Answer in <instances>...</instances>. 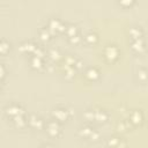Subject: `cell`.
<instances>
[{
  "instance_id": "obj_3",
  "label": "cell",
  "mask_w": 148,
  "mask_h": 148,
  "mask_svg": "<svg viewBox=\"0 0 148 148\" xmlns=\"http://www.w3.org/2000/svg\"><path fill=\"white\" fill-rule=\"evenodd\" d=\"M43 131L50 139H59L62 135V124L50 118L45 120V126Z\"/></svg>"
},
{
  "instance_id": "obj_4",
  "label": "cell",
  "mask_w": 148,
  "mask_h": 148,
  "mask_svg": "<svg viewBox=\"0 0 148 148\" xmlns=\"http://www.w3.org/2000/svg\"><path fill=\"white\" fill-rule=\"evenodd\" d=\"M45 27L52 32L53 36L64 35V31H65V28H66V22L62 21L58 16H50L46 21Z\"/></svg>"
},
{
  "instance_id": "obj_13",
  "label": "cell",
  "mask_w": 148,
  "mask_h": 148,
  "mask_svg": "<svg viewBox=\"0 0 148 148\" xmlns=\"http://www.w3.org/2000/svg\"><path fill=\"white\" fill-rule=\"evenodd\" d=\"M105 146L108 148H126L127 142L119 135H110L105 139Z\"/></svg>"
},
{
  "instance_id": "obj_7",
  "label": "cell",
  "mask_w": 148,
  "mask_h": 148,
  "mask_svg": "<svg viewBox=\"0 0 148 148\" xmlns=\"http://www.w3.org/2000/svg\"><path fill=\"white\" fill-rule=\"evenodd\" d=\"M82 75L88 82H97L102 76V72L96 66H87L83 68Z\"/></svg>"
},
{
  "instance_id": "obj_26",
  "label": "cell",
  "mask_w": 148,
  "mask_h": 148,
  "mask_svg": "<svg viewBox=\"0 0 148 148\" xmlns=\"http://www.w3.org/2000/svg\"><path fill=\"white\" fill-rule=\"evenodd\" d=\"M101 136H102V134H101L99 130H97L96 127H94L92 132L90 133V135L88 138V141H90V142H97V141L101 140Z\"/></svg>"
},
{
  "instance_id": "obj_28",
  "label": "cell",
  "mask_w": 148,
  "mask_h": 148,
  "mask_svg": "<svg viewBox=\"0 0 148 148\" xmlns=\"http://www.w3.org/2000/svg\"><path fill=\"white\" fill-rule=\"evenodd\" d=\"M7 73H8V69L6 67V65L3 62H0V80L3 81L5 77L7 76Z\"/></svg>"
},
{
  "instance_id": "obj_24",
  "label": "cell",
  "mask_w": 148,
  "mask_h": 148,
  "mask_svg": "<svg viewBox=\"0 0 148 148\" xmlns=\"http://www.w3.org/2000/svg\"><path fill=\"white\" fill-rule=\"evenodd\" d=\"M76 73H79L74 67H62V75L67 80H73L76 76Z\"/></svg>"
},
{
  "instance_id": "obj_9",
  "label": "cell",
  "mask_w": 148,
  "mask_h": 148,
  "mask_svg": "<svg viewBox=\"0 0 148 148\" xmlns=\"http://www.w3.org/2000/svg\"><path fill=\"white\" fill-rule=\"evenodd\" d=\"M127 120L130 121V124L132 125V127H138L141 126L145 121V114L143 111L141 109H133L130 111Z\"/></svg>"
},
{
  "instance_id": "obj_12",
  "label": "cell",
  "mask_w": 148,
  "mask_h": 148,
  "mask_svg": "<svg viewBox=\"0 0 148 148\" xmlns=\"http://www.w3.org/2000/svg\"><path fill=\"white\" fill-rule=\"evenodd\" d=\"M130 49L134 54L142 56L146 52V39L143 38H138V39H132L130 40Z\"/></svg>"
},
{
  "instance_id": "obj_10",
  "label": "cell",
  "mask_w": 148,
  "mask_h": 148,
  "mask_svg": "<svg viewBox=\"0 0 148 148\" xmlns=\"http://www.w3.org/2000/svg\"><path fill=\"white\" fill-rule=\"evenodd\" d=\"M28 62H29V66L31 69L37 71V72H43L46 68L47 60H46V58H42V57H37V56L31 54L28 58Z\"/></svg>"
},
{
  "instance_id": "obj_8",
  "label": "cell",
  "mask_w": 148,
  "mask_h": 148,
  "mask_svg": "<svg viewBox=\"0 0 148 148\" xmlns=\"http://www.w3.org/2000/svg\"><path fill=\"white\" fill-rule=\"evenodd\" d=\"M92 109H94V123H97L101 125L109 123L111 114L106 109L101 108V106H95Z\"/></svg>"
},
{
  "instance_id": "obj_22",
  "label": "cell",
  "mask_w": 148,
  "mask_h": 148,
  "mask_svg": "<svg viewBox=\"0 0 148 148\" xmlns=\"http://www.w3.org/2000/svg\"><path fill=\"white\" fill-rule=\"evenodd\" d=\"M135 79L140 84H145L147 82V68L145 66H141L135 72Z\"/></svg>"
},
{
  "instance_id": "obj_5",
  "label": "cell",
  "mask_w": 148,
  "mask_h": 148,
  "mask_svg": "<svg viewBox=\"0 0 148 148\" xmlns=\"http://www.w3.org/2000/svg\"><path fill=\"white\" fill-rule=\"evenodd\" d=\"M3 113L8 119H10V118H14L20 114H25L27 110L18 102H9L3 106Z\"/></svg>"
},
{
  "instance_id": "obj_30",
  "label": "cell",
  "mask_w": 148,
  "mask_h": 148,
  "mask_svg": "<svg viewBox=\"0 0 148 148\" xmlns=\"http://www.w3.org/2000/svg\"><path fill=\"white\" fill-rule=\"evenodd\" d=\"M38 148H56L51 142H43Z\"/></svg>"
},
{
  "instance_id": "obj_23",
  "label": "cell",
  "mask_w": 148,
  "mask_h": 148,
  "mask_svg": "<svg viewBox=\"0 0 148 148\" xmlns=\"http://www.w3.org/2000/svg\"><path fill=\"white\" fill-rule=\"evenodd\" d=\"M131 128H133V127H132V125L130 124V121L127 120V118H126V119H120V120H118V123H117V125H116V130H117L119 133L127 132V131L131 130Z\"/></svg>"
},
{
  "instance_id": "obj_18",
  "label": "cell",
  "mask_w": 148,
  "mask_h": 148,
  "mask_svg": "<svg viewBox=\"0 0 148 148\" xmlns=\"http://www.w3.org/2000/svg\"><path fill=\"white\" fill-rule=\"evenodd\" d=\"M98 39H99L98 34L96 31H94V30H89L84 35H82V43L86 44V45H89V46L97 44Z\"/></svg>"
},
{
  "instance_id": "obj_21",
  "label": "cell",
  "mask_w": 148,
  "mask_h": 148,
  "mask_svg": "<svg viewBox=\"0 0 148 148\" xmlns=\"http://www.w3.org/2000/svg\"><path fill=\"white\" fill-rule=\"evenodd\" d=\"M12 51V42L7 38L0 37V56H7Z\"/></svg>"
},
{
  "instance_id": "obj_25",
  "label": "cell",
  "mask_w": 148,
  "mask_h": 148,
  "mask_svg": "<svg viewBox=\"0 0 148 148\" xmlns=\"http://www.w3.org/2000/svg\"><path fill=\"white\" fill-rule=\"evenodd\" d=\"M82 118H83L84 123H87V124H92V123H94V109H92V108H87V109L82 112Z\"/></svg>"
},
{
  "instance_id": "obj_17",
  "label": "cell",
  "mask_w": 148,
  "mask_h": 148,
  "mask_svg": "<svg viewBox=\"0 0 148 148\" xmlns=\"http://www.w3.org/2000/svg\"><path fill=\"white\" fill-rule=\"evenodd\" d=\"M94 130V126L92 124H87V123H83L81 126L77 127L76 130V136L80 138V139H84V140H88L90 133L92 132Z\"/></svg>"
},
{
  "instance_id": "obj_2",
  "label": "cell",
  "mask_w": 148,
  "mask_h": 148,
  "mask_svg": "<svg viewBox=\"0 0 148 148\" xmlns=\"http://www.w3.org/2000/svg\"><path fill=\"white\" fill-rule=\"evenodd\" d=\"M50 116L52 119L59 121L60 124H65L68 120H71V118L73 116V111L67 105H57L51 109Z\"/></svg>"
},
{
  "instance_id": "obj_31",
  "label": "cell",
  "mask_w": 148,
  "mask_h": 148,
  "mask_svg": "<svg viewBox=\"0 0 148 148\" xmlns=\"http://www.w3.org/2000/svg\"><path fill=\"white\" fill-rule=\"evenodd\" d=\"M3 86H5V84H3V81H1V80H0V92L3 90Z\"/></svg>"
},
{
  "instance_id": "obj_19",
  "label": "cell",
  "mask_w": 148,
  "mask_h": 148,
  "mask_svg": "<svg viewBox=\"0 0 148 148\" xmlns=\"http://www.w3.org/2000/svg\"><path fill=\"white\" fill-rule=\"evenodd\" d=\"M127 34L130 36V40L132 39H138V38H143L145 37V30L141 25H131L127 30Z\"/></svg>"
},
{
  "instance_id": "obj_16",
  "label": "cell",
  "mask_w": 148,
  "mask_h": 148,
  "mask_svg": "<svg viewBox=\"0 0 148 148\" xmlns=\"http://www.w3.org/2000/svg\"><path fill=\"white\" fill-rule=\"evenodd\" d=\"M37 37H38V40L42 44H46V43L51 42L54 36L52 35V32L45 25H42L37 29Z\"/></svg>"
},
{
  "instance_id": "obj_1",
  "label": "cell",
  "mask_w": 148,
  "mask_h": 148,
  "mask_svg": "<svg viewBox=\"0 0 148 148\" xmlns=\"http://www.w3.org/2000/svg\"><path fill=\"white\" fill-rule=\"evenodd\" d=\"M120 49L117 44L114 43H108L103 46L102 49V52H101V56L102 58L104 59L105 62L112 65L114 62H117L120 58Z\"/></svg>"
},
{
  "instance_id": "obj_6",
  "label": "cell",
  "mask_w": 148,
  "mask_h": 148,
  "mask_svg": "<svg viewBox=\"0 0 148 148\" xmlns=\"http://www.w3.org/2000/svg\"><path fill=\"white\" fill-rule=\"evenodd\" d=\"M27 120H28V128L32 131H42L45 126V119L37 112H30L27 113Z\"/></svg>"
},
{
  "instance_id": "obj_29",
  "label": "cell",
  "mask_w": 148,
  "mask_h": 148,
  "mask_svg": "<svg viewBox=\"0 0 148 148\" xmlns=\"http://www.w3.org/2000/svg\"><path fill=\"white\" fill-rule=\"evenodd\" d=\"M135 3L134 0H121V1H118V5L124 7V8H127V7H131Z\"/></svg>"
},
{
  "instance_id": "obj_15",
  "label": "cell",
  "mask_w": 148,
  "mask_h": 148,
  "mask_svg": "<svg viewBox=\"0 0 148 148\" xmlns=\"http://www.w3.org/2000/svg\"><path fill=\"white\" fill-rule=\"evenodd\" d=\"M10 125L16 128V130H25L28 128V120H27V113L25 114H20V116H16L14 118H10L8 119Z\"/></svg>"
},
{
  "instance_id": "obj_20",
  "label": "cell",
  "mask_w": 148,
  "mask_h": 148,
  "mask_svg": "<svg viewBox=\"0 0 148 148\" xmlns=\"http://www.w3.org/2000/svg\"><path fill=\"white\" fill-rule=\"evenodd\" d=\"M64 35L66 36L67 39H68V38H72V37H75V36H77V35H81L79 25L75 24V23H72V22L66 23V28H65Z\"/></svg>"
},
{
  "instance_id": "obj_27",
  "label": "cell",
  "mask_w": 148,
  "mask_h": 148,
  "mask_svg": "<svg viewBox=\"0 0 148 148\" xmlns=\"http://www.w3.org/2000/svg\"><path fill=\"white\" fill-rule=\"evenodd\" d=\"M67 43L71 44V45H73V46H76V45L81 44V43H82V35H77V36H75V37L68 38V39H67Z\"/></svg>"
},
{
  "instance_id": "obj_11",
  "label": "cell",
  "mask_w": 148,
  "mask_h": 148,
  "mask_svg": "<svg viewBox=\"0 0 148 148\" xmlns=\"http://www.w3.org/2000/svg\"><path fill=\"white\" fill-rule=\"evenodd\" d=\"M39 43H37L36 40L34 39H25L23 42L20 43L18 45V51L22 53V54H25V56H31L34 53V51L36 50L37 45Z\"/></svg>"
},
{
  "instance_id": "obj_14",
  "label": "cell",
  "mask_w": 148,
  "mask_h": 148,
  "mask_svg": "<svg viewBox=\"0 0 148 148\" xmlns=\"http://www.w3.org/2000/svg\"><path fill=\"white\" fill-rule=\"evenodd\" d=\"M64 57L62 51L58 46H51L46 49V60L50 62H59Z\"/></svg>"
}]
</instances>
